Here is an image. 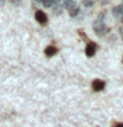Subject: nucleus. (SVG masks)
Wrapping results in <instances>:
<instances>
[{
  "label": "nucleus",
  "mask_w": 123,
  "mask_h": 127,
  "mask_svg": "<svg viewBox=\"0 0 123 127\" xmlns=\"http://www.w3.org/2000/svg\"><path fill=\"white\" fill-rule=\"evenodd\" d=\"M94 31L98 36H102V34H106L107 32H109V28L105 25L103 21H101V19H98L97 21L94 23Z\"/></svg>",
  "instance_id": "1"
},
{
  "label": "nucleus",
  "mask_w": 123,
  "mask_h": 127,
  "mask_svg": "<svg viewBox=\"0 0 123 127\" xmlns=\"http://www.w3.org/2000/svg\"><path fill=\"white\" fill-rule=\"evenodd\" d=\"M95 52H97V45H95L94 42H89L86 45V49H85V53L87 57H91V56L95 54Z\"/></svg>",
  "instance_id": "2"
},
{
  "label": "nucleus",
  "mask_w": 123,
  "mask_h": 127,
  "mask_svg": "<svg viewBox=\"0 0 123 127\" xmlns=\"http://www.w3.org/2000/svg\"><path fill=\"white\" fill-rule=\"evenodd\" d=\"M36 20H37L40 24L45 25V24L48 23V16L44 13L42 11H37V12H36Z\"/></svg>",
  "instance_id": "3"
},
{
  "label": "nucleus",
  "mask_w": 123,
  "mask_h": 127,
  "mask_svg": "<svg viewBox=\"0 0 123 127\" xmlns=\"http://www.w3.org/2000/svg\"><path fill=\"white\" fill-rule=\"evenodd\" d=\"M103 87H105V82L101 81V79H94L93 81V89L94 91H101Z\"/></svg>",
  "instance_id": "4"
},
{
  "label": "nucleus",
  "mask_w": 123,
  "mask_h": 127,
  "mask_svg": "<svg viewBox=\"0 0 123 127\" xmlns=\"http://www.w3.org/2000/svg\"><path fill=\"white\" fill-rule=\"evenodd\" d=\"M113 15L117 16V17H121V19L123 20V4H121V5L113 8Z\"/></svg>",
  "instance_id": "5"
},
{
  "label": "nucleus",
  "mask_w": 123,
  "mask_h": 127,
  "mask_svg": "<svg viewBox=\"0 0 123 127\" xmlns=\"http://www.w3.org/2000/svg\"><path fill=\"white\" fill-rule=\"evenodd\" d=\"M56 53H57V48L56 46H46V49H45V54L48 56V57H52V56H54Z\"/></svg>",
  "instance_id": "6"
},
{
  "label": "nucleus",
  "mask_w": 123,
  "mask_h": 127,
  "mask_svg": "<svg viewBox=\"0 0 123 127\" xmlns=\"http://www.w3.org/2000/svg\"><path fill=\"white\" fill-rule=\"evenodd\" d=\"M63 5H65L67 11H71L75 8V3H74V0H63Z\"/></svg>",
  "instance_id": "7"
},
{
  "label": "nucleus",
  "mask_w": 123,
  "mask_h": 127,
  "mask_svg": "<svg viewBox=\"0 0 123 127\" xmlns=\"http://www.w3.org/2000/svg\"><path fill=\"white\" fill-rule=\"evenodd\" d=\"M38 3H41V4H44V7H52L54 4V1L53 0H37Z\"/></svg>",
  "instance_id": "8"
},
{
  "label": "nucleus",
  "mask_w": 123,
  "mask_h": 127,
  "mask_svg": "<svg viewBox=\"0 0 123 127\" xmlns=\"http://www.w3.org/2000/svg\"><path fill=\"white\" fill-rule=\"evenodd\" d=\"M93 4H94L93 0H83V5L87 7V8H89V7H93Z\"/></svg>",
  "instance_id": "9"
},
{
  "label": "nucleus",
  "mask_w": 123,
  "mask_h": 127,
  "mask_svg": "<svg viewBox=\"0 0 123 127\" xmlns=\"http://www.w3.org/2000/svg\"><path fill=\"white\" fill-rule=\"evenodd\" d=\"M78 11H79V9H78L77 7H75L74 9H71V11H69V13H70V16H73V17H74V16H77V15H78Z\"/></svg>",
  "instance_id": "10"
},
{
  "label": "nucleus",
  "mask_w": 123,
  "mask_h": 127,
  "mask_svg": "<svg viewBox=\"0 0 123 127\" xmlns=\"http://www.w3.org/2000/svg\"><path fill=\"white\" fill-rule=\"evenodd\" d=\"M11 1L15 5H19V4H20V0H11Z\"/></svg>",
  "instance_id": "11"
},
{
  "label": "nucleus",
  "mask_w": 123,
  "mask_h": 127,
  "mask_svg": "<svg viewBox=\"0 0 123 127\" xmlns=\"http://www.w3.org/2000/svg\"><path fill=\"white\" fill-rule=\"evenodd\" d=\"M115 127H123V123H118V125L115 126Z\"/></svg>",
  "instance_id": "12"
},
{
  "label": "nucleus",
  "mask_w": 123,
  "mask_h": 127,
  "mask_svg": "<svg viewBox=\"0 0 123 127\" xmlns=\"http://www.w3.org/2000/svg\"><path fill=\"white\" fill-rule=\"evenodd\" d=\"M4 3V0H0V4H3Z\"/></svg>",
  "instance_id": "13"
},
{
  "label": "nucleus",
  "mask_w": 123,
  "mask_h": 127,
  "mask_svg": "<svg viewBox=\"0 0 123 127\" xmlns=\"http://www.w3.org/2000/svg\"><path fill=\"white\" fill-rule=\"evenodd\" d=\"M122 36H123V32H122Z\"/></svg>",
  "instance_id": "14"
},
{
  "label": "nucleus",
  "mask_w": 123,
  "mask_h": 127,
  "mask_svg": "<svg viewBox=\"0 0 123 127\" xmlns=\"http://www.w3.org/2000/svg\"><path fill=\"white\" fill-rule=\"evenodd\" d=\"M122 4H123V3H122Z\"/></svg>",
  "instance_id": "15"
}]
</instances>
